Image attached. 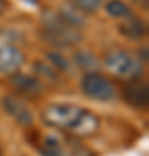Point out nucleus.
<instances>
[{
    "label": "nucleus",
    "mask_w": 149,
    "mask_h": 156,
    "mask_svg": "<svg viewBox=\"0 0 149 156\" xmlns=\"http://www.w3.org/2000/svg\"><path fill=\"white\" fill-rule=\"evenodd\" d=\"M44 123L73 135H92L99 128V118L75 104H50L42 113Z\"/></svg>",
    "instance_id": "nucleus-1"
},
{
    "label": "nucleus",
    "mask_w": 149,
    "mask_h": 156,
    "mask_svg": "<svg viewBox=\"0 0 149 156\" xmlns=\"http://www.w3.org/2000/svg\"><path fill=\"white\" fill-rule=\"evenodd\" d=\"M42 38L57 49L75 47L83 40L78 30L68 26L54 12H45L42 16Z\"/></svg>",
    "instance_id": "nucleus-2"
},
{
    "label": "nucleus",
    "mask_w": 149,
    "mask_h": 156,
    "mask_svg": "<svg viewBox=\"0 0 149 156\" xmlns=\"http://www.w3.org/2000/svg\"><path fill=\"white\" fill-rule=\"evenodd\" d=\"M104 66L118 78L133 80L142 75L144 64L127 50H111L104 57Z\"/></svg>",
    "instance_id": "nucleus-3"
},
{
    "label": "nucleus",
    "mask_w": 149,
    "mask_h": 156,
    "mask_svg": "<svg viewBox=\"0 0 149 156\" xmlns=\"http://www.w3.org/2000/svg\"><path fill=\"white\" fill-rule=\"evenodd\" d=\"M82 90L83 94L94 101H113L116 97V90L108 78L99 73H87L82 78Z\"/></svg>",
    "instance_id": "nucleus-4"
},
{
    "label": "nucleus",
    "mask_w": 149,
    "mask_h": 156,
    "mask_svg": "<svg viewBox=\"0 0 149 156\" xmlns=\"http://www.w3.org/2000/svg\"><path fill=\"white\" fill-rule=\"evenodd\" d=\"M24 52L7 42L0 44V75H12L24 64Z\"/></svg>",
    "instance_id": "nucleus-5"
},
{
    "label": "nucleus",
    "mask_w": 149,
    "mask_h": 156,
    "mask_svg": "<svg viewBox=\"0 0 149 156\" xmlns=\"http://www.w3.org/2000/svg\"><path fill=\"white\" fill-rule=\"evenodd\" d=\"M2 106L19 125H23V127H31L33 125L35 118H33L31 109L21 99H17L16 95H5L2 99Z\"/></svg>",
    "instance_id": "nucleus-6"
},
{
    "label": "nucleus",
    "mask_w": 149,
    "mask_h": 156,
    "mask_svg": "<svg viewBox=\"0 0 149 156\" xmlns=\"http://www.w3.org/2000/svg\"><path fill=\"white\" fill-rule=\"evenodd\" d=\"M38 151L42 156H71L73 144L62 135H45Z\"/></svg>",
    "instance_id": "nucleus-7"
},
{
    "label": "nucleus",
    "mask_w": 149,
    "mask_h": 156,
    "mask_svg": "<svg viewBox=\"0 0 149 156\" xmlns=\"http://www.w3.org/2000/svg\"><path fill=\"white\" fill-rule=\"evenodd\" d=\"M9 82H11V85L16 90H19L21 94H26V95H38L44 90V83L40 82L38 78L24 75V73H17V71L12 73Z\"/></svg>",
    "instance_id": "nucleus-8"
},
{
    "label": "nucleus",
    "mask_w": 149,
    "mask_h": 156,
    "mask_svg": "<svg viewBox=\"0 0 149 156\" xmlns=\"http://www.w3.org/2000/svg\"><path fill=\"white\" fill-rule=\"evenodd\" d=\"M123 97L130 106L139 108V109H146L149 104V89L147 83H140V82H133L123 90Z\"/></svg>",
    "instance_id": "nucleus-9"
},
{
    "label": "nucleus",
    "mask_w": 149,
    "mask_h": 156,
    "mask_svg": "<svg viewBox=\"0 0 149 156\" xmlns=\"http://www.w3.org/2000/svg\"><path fill=\"white\" fill-rule=\"evenodd\" d=\"M57 16L61 17L68 26H71V28H75V30H80V28H83V26H87V16H85L80 9H76L71 2L62 4V5L59 7V11H57Z\"/></svg>",
    "instance_id": "nucleus-10"
},
{
    "label": "nucleus",
    "mask_w": 149,
    "mask_h": 156,
    "mask_svg": "<svg viewBox=\"0 0 149 156\" xmlns=\"http://www.w3.org/2000/svg\"><path fill=\"white\" fill-rule=\"evenodd\" d=\"M118 31L128 40H140L146 37L147 28H146V23L142 19H139L135 16H128V17H125L123 23H120Z\"/></svg>",
    "instance_id": "nucleus-11"
},
{
    "label": "nucleus",
    "mask_w": 149,
    "mask_h": 156,
    "mask_svg": "<svg viewBox=\"0 0 149 156\" xmlns=\"http://www.w3.org/2000/svg\"><path fill=\"white\" fill-rule=\"evenodd\" d=\"M73 61H75V64H76L78 68L85 69L87 73H94L95 69H99V66H101L99 59H97L92 52H88V50H78L76 54L73 56Z\"/></svg>",
    "instance_id": "nucleus-12"
},
{
    "label": "nucleus",
    "mask_w": 149,
    "mask_h": 156,
    "mask_svg": "<svg viewBox=\"0 0 149 156\" xmlns=\"http://www.w3.org/2000/svg\"><path fill=\"white\" fill-rule=\"evenodd\" d=\"M106 12H108V16L115 17V19H125V17L132 16L128 4H125L123 0H109L106 4Z\"/></svg>",
    "instance_id": "nucleus-13"
},
{
    "label": "nucleus",
    "mask_w": 149,
    "mask_h": 156,
    "mask_svg": "<svg viewBox=\"0 0 149 156\" xmlns=\"http://www.w3.org/2000/svg\"><path fill=\"white\" fill-rule=\"evenodd\" d=\"M47 59H49V64L54 68L55 71H69V69H71V62L68 61L59 50L49 52V54H47Z\"/></svg>",
    "instance_id": "nucleus-14"
},
{
    "label": "nucleus",
    "mask_w": 149,
    "mask_h": 156,
    "mask_svg": "<svg viewBox=\"0 0 149 156\" xmlns=\"http://www.w3.org/2000/svg\"><path fill=\"white\" fill-rule=\"evenodd\" d=\"M104 0H71V4L76 9L83 12V14H92V12L99 11Z\"/></svg>",
    "instance_id": "nucleus-15"
},
{
    "label": "nucleus",
    "mask_w": 149,
    "mask_h": 156,
    "mask_svg": "<svg viewBox=\"0 0 149 156\" xmlns=\"http://www.w3.org/2000/svg\"><path fill=\"white\" fill-rule=\"evenodd\" d=\"M35 71L38 73L40 76H47L50 82H57V71L50 64H44V62L37 61L35 62Z\"/></svg>",
    "instance_id": "nucleus-16"
},
{
    "label": "nucleus",
    "mask_w": 149,
    "mask_h": 156,
    "mask_svg": "<svg viewBox=\"0 0 149 156\" xmlns=\"http://www.w3.org/2000/svg\"><path fill=\"white\" fill-rule=\"evenodd\" d=\"M135 5L139 7H142V9H147V0H132Z\"/></svg>",
    "instance_id": "nucleus-17"
},
{
    "label": "nucleus",
    "mask_w": 149,
    "mask_h": 156,
    "mask_svg": "<svg viewBox=\"0 0 149 156\" xmlns=\"http://www.w3.org/2000/svg\"><path fill=\"white\" fill-rule=\"evenodd\" d=\"M5 9H7V0H0V16L5 12Z\"/></svg>",
    "instance_id": "nucleus-18"
},
{
    "label": "nucleus",
    "mask_w": 149,
    "mask_h": 156,
    "mask_svg": "<svg viewBox=\"0 0 149 156\" xmlns=\"http://www.w3.org/2000/svg\"><path fill=\"white\" fill-rule=\"evenodd\" d=\"M0 156H4V154H2V149H0Z\"/></svg>",
    "instance_id": "nucleus-19"
}]
</instances>
